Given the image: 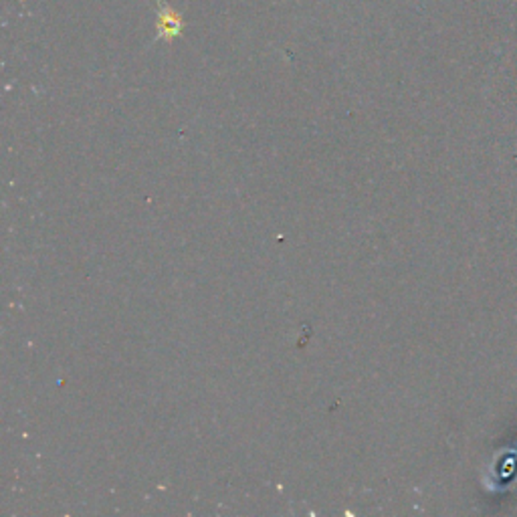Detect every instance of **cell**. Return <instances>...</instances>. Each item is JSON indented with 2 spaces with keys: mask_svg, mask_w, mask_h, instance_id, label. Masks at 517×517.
I'll list each match as a JSON object with an SVG mask.
<instances>
[{
  "mask_svg": "<svg viewBox=\"0 0 517 517\" xmlns=\"http://www.w3.org/2000/svg\"><path fill=\"white\" fill-rule=\"evenodd\" d=\"M182 28V23H180V16L174 13H164L162 18H160V31H164L168 37L172 35H178Z\"/></svg>",
  "mask_w": 517,
  "mask_h": 517,
  "instance_id": "cell-1",
  "label": "cell"
}]
</instances>
